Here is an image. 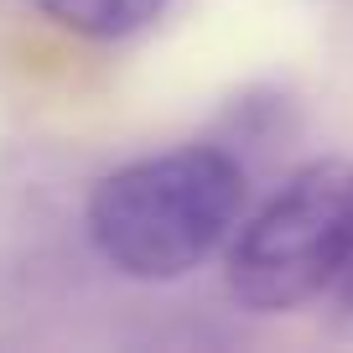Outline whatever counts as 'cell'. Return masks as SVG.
<instances>
[{
    "mask_svg": "<svg viewBox=\"0 0 353 353\" xmlns=\"http://www.w3.org/2000/svg\"><path fill=\"white\" fill-rule=\"evenodd\" d=\"M250 208V166L219 141H192L114 166L83 208L88 244L114 276L166 286L234 239Z\"/></svg>",
    "mask_w": 353,
    "mask_h": 353,
    "instance_id": "6da1fadb",
    "label": "cell"
},
{
    "mask_svg": "<svg viewBox=\"0 0 353 353\" xmlns=\"http://www.w3.org/2000/svg\"><path fill=\"white\" fill-rule=\"evenodd\" d=\"M353 244V161H301L223 244L229 296L250 312H296L327 296Z\"/></svg>",
    "mask_w": 353,
    "mask_h": 353,
    "instance_id": "7a4b0ae2",
    "label": "cell"
},
{
    "mask_svg": "<svg viewBox=\"0 0 353 353\" xmlns=\"http://www.w3.org/2000/svg\"><path fill=\"white\" fill-rule=\"evenodd\" d=\"M32 6L88 42H130L166 16V0H32Z\"/></svg>",
    "mask_w": 353,
    "mask_h": 353,
    "instance_id": "3957f363",
    "label": "cell"
},
{
    "mask_svg": "<svg viewBox=\"0 0 353 353\" xmlns=\"http://www.w3.org/2000/svg\"><path fill=\"white\" fill-rule=\"evenodd\" d=\"M296 135V114H291V99H281L276 88H254L234 104L229 114V135L219 145H229L244 166H250V151H270V145H286Z\"/></svg>",
    "mask_w": 353,
    "mask_h": 353,
    "instance_id": "277c9868",
    "label": "cell"
},
{
    "mask_svg": "<svg viewBox=\"0 0 353 353\" xmlns=\"http://www.w3.org/2000/svg\"><path fill=\"white\" fill-rule=\"evenodd\" d=\"M332 312H338V322H353V244H348V260H343L338 281H332Z\"/></svg>",
    "mask_w": 353,
    "mask_h": 353,
    "instance_id": "5b68a950",
    "label": "cell"
}]
</instances>
